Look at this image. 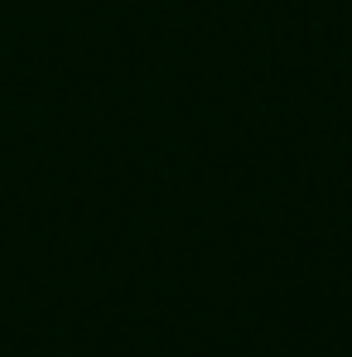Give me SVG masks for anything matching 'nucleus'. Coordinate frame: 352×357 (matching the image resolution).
I'll list each match as a JSON object with an SVG mask.
<instances>
[]
</instances>
